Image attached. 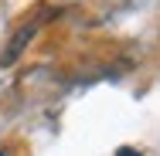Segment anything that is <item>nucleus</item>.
Here are the masks:
<instances>
[{
	"instance_id": "1",
	"label": "nucleus",
	"mask_w": 160,
	"mask_h": 156,
	"mask_svg": "<svg viewBox=\"0 0 160 156\" xmlns=\"http://www.w3.org/2000/svg\"><path fill=\"white\" fill-rule=\"evenodd\" d=\"M31 37H34V24H31V27H21V31H17L14 37H10V48H7V54L0 58V64H10V61H17V54H21V51L28 48V41H31Z\"/></svg>"
},
{
	"instance_id": "2",
	"label": "nucleus",
	"mask_w": 160,
	"mask_h": 156,
	"mask_svg": "<svg viewBox=\"0 0 160 156\" xmlns=\"http://www.w3.org/2000/svg\"><path fill=\"white\" fill-rule=\"evenodd\" d=\"M116 156H143V153H140V149H133V146H123Z\"/></svg>"
},
{
	"instance_id": "3",
	"label": "nucleus",
	"mask_w": 160,
	"mask_h": 156,
	"mask_svg": "<svg viewBox=\"0 0 160 156\" xmlns=\"http://www.w3.org/2000/svg\"><path fill=\"white\" fill-rule=\"evenodd\" d=\"M0 156H10V153H0Z\"/></svg>"
}]
</instances>
